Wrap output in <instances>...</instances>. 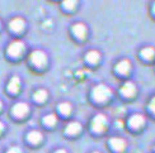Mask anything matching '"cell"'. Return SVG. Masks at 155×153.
<instances>
[{
	"mask_svg": "<svg viewBox=\"0 0 155 153\" xmlns=\"http://www.w3.org/2000/svg\"><path fill=\"white\" fill-rule=\"evenodd\" d=\"M112 95V91L111 89H109L108 86L106 85H97L94 89H93V98L94 100L99 101V103H103V101H107L109 98H111Z\"/></svg>",
	"mask_w": 155,
	"mask_h": 153,
	"instance_id": "6da1fadb",
	"label": "cell"
},
{
	"mask_svg": "<svg viewBox=\"0 0 155 153\" xmlns=\"http://www.w3.org/2000/svg\"><path fill=\"white\" fill-rule=\"evenodd\" d=\"M107 126V118L103 115V114H98L95 115L92 120V129L97 133H101L106 129Z\"/></svg>",
	"mask_w": 155,
	"mask_h": 153,
	"instance_id": "7a4b0ae2",
	"label": "cell"
},
{
	"mask_svg": "<svg viewBox=\"0 0 155 153\" xmlns=\"http://www.w3.org/2000/svg\"><path fill=\"white\" fill-rule=\"evenodd\" d=\"M23 51H24V44H23L22 41H14V42H12L9 44V47H8V53L12 57L21 56Z\"/></svg>",
	"mask_w": 155,
	"mask_h": 153,
	"instance_id": "3957f363",
	"label": "cell"
},
{
	"mask_svg": "<svg viewBox=\"0 0 155 153\" xmlns=\"http://www.w3.org/2000/svg\"><path fill=\"white\" fill-rule=\"evenodd\" d=\"M31 62L33 63L35 66L41 67V66L46 65L47 57H46V55L42 52V51H35V52L31 55Z\"/></svg>",
	"mask_w": 155,
	"mask_h": 153,
	"instance_id": "277c9868",
	"label": "cell"
},
{
	"mask_svg": "<svg viewBox=\"0 0 155 153\" xmlns=\"http://www.w3.org/2000/svg\"><path fill=\"white\" fill-rule=\"evenodd\" d=\"M29 111V106L25 104V103H18L13 106V114H14L15 117H24L25 114Z\"/></svg>",
	"mask_w": 155,
	"mask_h": 153,
	"instance_id": "5b68a950",
	"label": "cell"
},
{
	"mask_svg": "<svg viewBox=\"0 0 155 153\" xmlns=\"http://www.w3.org/2000/svg\"><path fill=\"white\" fill-rule=\"evenodd\" d=\"M9 28L15 32V33H19V32H22L24 29V20L22 18H14L12 19V22L9 23Z\"/></svg>",
	"mask_w": 155,
	"mask_h": 153,
	"instance_id": "8992f818",
	"label": "cell"
},
{
	"mask_svg": "<svg viewBox=\"0 0 155 153\" xmlns=\"http://www.w3.org/2000/svg\"><path fill=\"white\" fill-rule=\"evenodd\" d=\"M144 123H145V119L143 115H140V114H135V115H132L130 118V120H128V124H130L131 128H140Z\"/></svg>",
	"mask_w": 155,
	"mask_h": 153,
	"instance_id": "52a82bcc",
	"label": "cell"
},
{
	"mask_svg": "<svg viewBox=\"0 0 155 153\" xmlns=\"http://www.w3.org/2000/svg\"><path fill=\"white\" fill-rule=\"evenodd\" d=\"M73 32L78 38H84L87 36V27L81 23H76L73 25Z\"/></svg>",
	"mask_w": 155,
	"mask_h": 153,
	"instance_id": "ba28073f",
	"label": "cell"
},
{
	"mask_svg": "<svg viewBox=\"0 0 155 153\" xmlns=\"http://www.w3.org/2000/svg\"><path fill=\"white\" fill-rule=\"evenodd\" d=\"M109 143H111V147L114 151H124L126 147V142L122 138H111Z\"/></svg>",
	"mask_w": 155,
	"mask_h": 153,
	"instance_id": "9c48e42d",
	"label": "cell"
},
{
	"mask_svg": "<svg viewBox=\"0 0 155 153\" xmlns=\"http://www.w3.org/2000/svg\"><path fill=\"white\" fill-rule=\"evenodd\" d=\"M121 92L125 95V96H132V95L136 92V87L132 82H126V84L121 87Z\"/></svg>",
	"mask_w": 155,
	"mask_h": 153,
	"instance_id": "30bf717a",
	"label": "cell"
},
{
	"mask_svg": "<svg viewBox=\"0 0 155 153\" xmlns=\"http://www.w3.org/2000/svg\"><path fill=\"white\" fill-rule=\"evenodd\" d=\"M19 87H21V80H19V77H17V76L12 77L9 81V85H8V90L13 94H15L19 91Z\"/></svg>",
	"mask_w": 155,
	"mask_h": 153,
	"instance_id": "8fae6325",
	"label": "cell"
},
{
	"mask_svg": "<svg viewBox=\"0 0 155 153\" xmlns=\"http://www.w3.org/2000/svg\"><path fill=\"white\" fill-rule=\"evenodd\" d=\"M130 62H128L127 60H124V61H120L117 63V66H116V70H117V72L122 73V75H126L128 73V71H130Z\"/></svg>",
	"mask_w": 155,
	"mask_h": 153,
	"instance_id": "7c38bea8",
	"label": "cell"
},
{
	"mask_svg": "<svg viewBox=\"0 0 155 153\" xmlns=\"http://www.w3.org/2000/svg\"><path fill=\"white\" fill-rule=\"evenodd\" d=\"M66 133L70 136H74V134H78L80 130H81V125L78 123V122H73V123H70L68 126H66Z\"/></svg>",
	"mask_w": 155,
	"mask_h": 153,
	"instance_id": "4fadbf2b",
	"label": "cell"
},
{
	"mask_svg": "<svg viewBox=\"0 0 155 153\" xmlns=\"http://www.w3.org/2000/svg\"><path fill=\"white\" fill-rule=\"evenodd\" d=\"M28 141L31 143H33V144H37V143H40L42 141V134L40 132H37V130H32L29 134H28Z\"/></svg>",
	"mask_w": 155,
	"mask_h": 153,
	"instance_id": "5bb4252c",
	"label": "cell"
},
{
	"mask_svg": "<svg viewBox=\"0 0 155 153\" xmlns=\"http://www.w3.org/2000/svg\"><path fill=\"white\" fill-rule=\"evenodd\" d=\"M87 61L89 62V63H97L99 61V58H101V56H99V53L97 52V51H90V52H88L87 53Z\"/></svg>",
	"mask_w": 155,
	"mask_h": 153,
	"instance_id": "9a60e30c",
	"label": "cell"
},
{
	"mask_svg": "<svg viewBox=\"0 0 155 153\" xmlns=\"http://www.w3.org/2000/svg\"><path fill=\"white\" fill-rule=\"evenodd\" d=\"M154 55H155V49L153 47H146V48H143V51H141V56L147 60L153 58Z\"/></svg>",
	"mask_w": 155,
	"mask_h": 153,
	"instance_id": "2e32d148",
	"label": "cell"
},
{
	"mask_svg": "<svg viewBox=\"0 0 155 153\" xmlns=\"http://www.w3.org/2000/svg\"><path fill=\"white\" fill-rule=\"evenodd\" d=\"M47 99V92H46V90H37L36 91V94H35V100L36 101H38V103H42V101H45Z\"/></svg>",
	"mask_w": 155,
	"mask_h": 153,
	"instance_id": "e0dca14e",
	"label": "cell"
},
{
	"mask_svg": "<svg viewBox=\"0 0 155 153\" xmlns=\"http://www.w3.org/2000/svg\"><path fill=\"white\" fill-rule=\"evenodd\" d=\"M59 111L62 114V115H69L71 113V105L69 103H62L59 105Z\"/></svg>",
	"mask_w": 155,
	"mask_h": 153,
	"instance_id": "ac0fdd59",
	"label": "cell"
},
{
	"mask_svg": "<svg viewBox=\"0 0 155 153\" xmlns=\"http://www.w3.org/2000/svg\"><path fill=\"white\" fill-rule=\"evenodd\" d=\"M56 122H57V118H56V115H54V114H50V115H46L43 118V123L46 125H50V126L55 125Z\"/></svg>",
	"mask_w": 155,
	"mask_h": 153,
	"instance_id": "d6986e66",
	"label": "cell"
},
{
	"mask_svg": "<svg viewBox=\"0 0 155 153\" xmlns=\"http://www.w3.org/2000/svg\"><path fill=\"white\" fill-rule=\"evenodd\" d=\"M75 5H76V2H74V0H66V2H64V8H66L69 10L74 9Z\"/></svg>",
	"mask_w": 155,
	"mask_h": 153,
	"instance_id": "ffe728a7",
	"label": "cell"
},
{
	"mask_svg": "<svg viewBox=\"0 0 155 153\" xmlns=\"http://www.w3.org/2000/svg\"><path fill=\"white\" fill-rule=\"evenodd\" d=\"M6 153H22V151L18 147H12V148H9L8 151H6Z\"/></svg>",
	"mask_w": 155,
	"mask_h": 153,
	"instance_id": "44dd1931",
	"label": "cell"
},
{
	"mask_svg": "<svg viewBox=\"0 0 155 153\" xmlns=\"http://www.w3.org/2000/svg\"><path fill=\"white\" fill-rule=\"evenodd\" d=\"M149 108H150V110H151L153 113H155V98H153V99H151L150 104H149Z\"/></svg>",
	"mask_w": 155,
	"mask_h": 153,
	"instance_id": "7402d4cb",
	"label": "cell"
},
{
	"mask_svg": "<svg viewBox=\"0 0 155 153\" xmlns=\"http://www.w3.org/2000/svg\"><path fill=\"white\" fill-rule=\"evenodd\" d=\"M55 153H66V151L65 149H59V151H56Z\"/></svg>",
	"mask_w": 155,
	"mask_h": 153,
	"instance_id": "603a6c76",
	"label": "cell"
},
{
	"mask_svg": "<svg viewBox=\"0 0 155 153\" xmlns=\"http://www.w3.org/2000/svg\"><path fill=\"white\" fill-rule=\"evenodd\" d=\"M4 130V125H3V123L2 122H0V133H2Z\"/></svg>",
	"mask_w": 155,
	"mask_h": 153,
	"instance_id": "cb8c5ba5",
	"label": "cell"
},
{
	"mask_svg": "<svg viewBox=\"0 0 155 153\" xmlns=\"http://www.w3.org/2000/svg\"><path fill=\"white\" fill-rule=\"evenodd\" d=\"M2 106H3V105H2V101H0V110H2Z\"/></svg>",
	"mask_w": 155,
	"mask_h": 153,
	"instance_id": "d4e9b609",
	"label": "cell"
},
{
	"mask_svg": "<svg viewBox=\"0 0 155 153\" xmlns=\"http://www.w3.org/2000/svg\"><path fill=\"white\" fill-rule=\"evenodd\" d=\"M153 9H154V13H155V4H154V6H153Z\"/></svg>",
	"mask_w": 155,
	"mask_h": 153,
	"instance_id": "484cf974",
	"label": "cell"
},
{
	"mask_svg": "<svg viewBox=\"0 0 155 153\" xmlns=\"http://www.w3.org/2000/svg\"><path fill=\"white\" fill-rule=\"evenodd\" d=\"M94 153H98V152H94Z\"/></svg>",
	"mask_w": 155,
	"mask_h": 153,
	"instance_id": "4316f807",
	"label": "cell"
}]
</instances>
